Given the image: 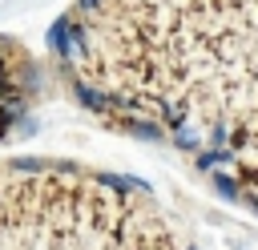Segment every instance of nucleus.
Listing matches in <instances>:
<instances>
[{
  "label": "nucleus",
  "instance_id": "obj_1",
  "mask_svg": "<svg viewBox=\"0 0 258 250\" xmlns=\"http://www.w3.org/2000/svg\"><path fill=\"white\" fill-rule=\"evenodd\" d=\"M157 121H161V129L165 133H173V129H181L185 121H194V105H189V97H169V101H161L157 105V113H153Z\"/></svg>",
  "mask_w": 258,
  "mask_h": 250
},
{
  "label": "nucleus",
  "instance_id": "obj_2",
  "mask_svg": "<svg viewBox=\"0 0 258 250\" xmlns=\"http://www.w3.org/2000/svg\"><path fill=\"white\" fill-rule=\"evenodd\" d=\"M169 145L181 149V153H202V149H206V129H202L198 121H185L181 129L169 133Z\"/></svg>",
  "mask_w": 258,
  "mask_h": 250
},
{
  "label": "nucleus",
  "instance_id": "obj_3",
  "mask_svg": "<svg viewBox=\"0 0 258 250\" xmlns=\"http://www.w3.org/2000/svg\"><path fill=\"white\" fill-rule=\"evenodd\" d=\"M210 185H214V194H218L222 202H230V206L242 202V181H238L234 169H214V173H210Z\"/></svg>",
  "mask_w": 258,
  "mask_h": 250
},
{
  "label": "nucleus",
  "instance_id": "obj_4",
  "mask_svg": "<svg viewBox=\"0 0 258 250\" xmlns=\"http://www.w3.org/2000/svg\"><path fill=\"white\" fill-rule=\"evenodd\" d=\"M44 44H48V52H52V56L64 65V56H69V16H56V20L48 24Z\"/></svg>",
  "mask_w": 258,
  "mask_h": 250
},
{
  "label": "nucleus",
  "instance_id": "obj_5",
  "mask_svg": "<svg viewBox=\"0 0 258 250\" xmlns=\"http://www.w3.org/2000/svg\"><path fill=\"white\" fill-rule=\"evenodd\" d=\"M194 165H198L202 173H214V169L238 165V157H234L230 149H202V153H194Z\"/></svg>",
  "mask_w": 258,
  "mask_h": 250
},
{
  "label": "nucleus",
  "instance_id": "obj_6",
  "mask_svg": "<svg viewBox=\"0 0 258 250\" xmlns=\"http://www.w3.org/2000/svg\"><path fill=\"white\" fill-rule=\"evenodd\" d=\"M32 133H36V117H20V121H16V129H12V137H16V141H20V137H32Z\"/></svg>",
  "mask_w": 258,
  "mask_h": 250
},
{
  "label": "nucleus",
  "instance_id": "obj_7",
  "mask_svg": "<svg viewBox=\"0 0 258 250\" xmlns=\"http://www.w3.org/2000/svg\"><path fill=\"white\" fill-rule=\"evenodd\" d=\"M12 65H16V60H8V56L0 52V77H8V73H12Z\"/></svg>",
  "mask_w": 258,
  "mask_h": 250
},
{
  "label": "nucleus",
  "instance_id": "obj_8",
  "mask_svg": "<svg viewBox=\"0 0 258 250\" xmlns=\"http://www.w3.org/2000/svg\"><path fill=\"white\" fill-rule=\"evenodd\" d=\"M185 250H194V246H185Z\"/></svg>",
  "mask_w": 258,
  "mask_h": 250
}]
</instances>
